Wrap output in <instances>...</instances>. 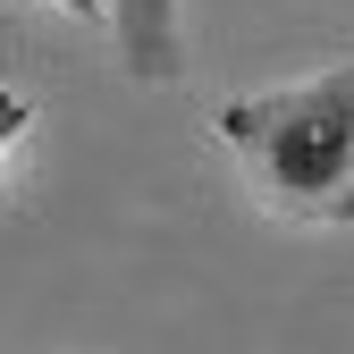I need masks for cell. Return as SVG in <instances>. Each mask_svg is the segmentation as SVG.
Returning <instances> with one entry per match:
<instances>
[{"mask_svg": "<svg viewBox=\"0 0 354 354\" xmlns=\"http://www.w3.org/2000/svg\"><path fill=\"white\" fill-rule=\"evenodd\" d=\"M110 26H118L127 76H144V84H169L177 68H186V34H177V0H110Z\"/></svg>", "mask_w": 354, "mask_h": 354, "instance_id": "2", "label": "cell"}, {"mask_svg": "<svg viewBox=\"0 0 354 354\" xmlns=\"http://www.w3.org/2000/svg\"><path fill=\"white\" fill-rule=\"evenodd\" d=\"M219 136L245 160L253 194L287 219H354V68L287 93H245L219 110Z\"/></svg>", "mask_w": 354, "mask_h": 354, "instance_id": "1", "label": "cell"}, {"mask_svg": "<svg viewBox=\"0 0 354 354\" xmlns=\"http://www.w3.org/2000/svg\"><path fill=\"white\" fill-rule=\"evenodd\" d=\"M26 118H34V110H26V93H9V84H0V160H9V144L26 136Z\"/></svg>", "mask_w": 354, "mask_h": 354, "instance_id": "3", "label": "cell"}, {"mask_svg": "<svg viewBox=\"0 0 354 354\" xmlns=\"http://www.w3.org/2000/svg\"><path fill=\"white\" fill-rule=\"evenodd\" d=\"M59 9H68V17H102L110 0H59Z\"/></svg>", "mask_w": 354, "mask_h": 354, "instance_id": "4", "label": "cell"}]
</instances>
